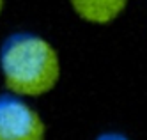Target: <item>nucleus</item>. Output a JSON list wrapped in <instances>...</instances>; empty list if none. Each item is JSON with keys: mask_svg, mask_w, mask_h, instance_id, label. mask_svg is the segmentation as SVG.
Segmentation results:
<instances>
[{"mask_svg": "<svg viewBox=\"0 0 147 140\" xmlns=\"http://www.w3.org/2000/svg\"><path fill=\"white\" fill-rule=\"evenodd\" d=\"M4 5H5V0H0V14H2V11H4Z\"/></svg>", "mask_w": 147, "mask_h": 140, "instance_id": "obj_5", "label": "nucleus"}, {"mask_svg": "<svg viewBox=\"0 0 147 140\" xmlns=\"http://www.w3.org/2000/svg\"><path fill=\"white\" fill-rule=\"evenodd\" d=\"M96 140H131V138H128L126 135H122V133H115V131H107V133H101Z\"/></svg>", "mask_w": 147, "mask_h": 140, "instance_id": "obj_4", "label": "nucleus"}, {"mask_svg": "<svg viewBox=\"0 0 147 140\" xmlns=\"http://www.w3.org/2000/svg\"><path fill=\"white\" fill-rule=\"evenodd\" d=\"M0 73L11 94L39 98L57 87L62 73L60 57L45 37L16 32L0 46Z\"/></svg>", "mask_w": 147, "mask_h": 140, "instance_id": "obj_1", "label": "nucleus"}, {"mask_svg": "<svg viewBox=\"0 0 147 140\" xmlns=\"http://www.w3.org/2000/svg\"><path fill=\"white\" fill-rule=\"evenodd\" d=\"M129 0H69L75 14L92 25H108L128 7Z\"/></svg>", "mask_w": 147, "mask_h": 140, "instance_id": "obj_3", "label": "nucleus"}, {"mask_svg": "<svg viewBox=\"0 0 147 140\" xmlns=\"http://www.w3.org/2000/svg\"><path fill=\"white\" fill-rule=\"evenodd\" d=\"M43 117L22 96L0 94V140H45Z\"/></svg>", "mask_w": 147, "mask_h": 140, "instance_id": "obj_2", "label": "nucleus"}]
</instances>
